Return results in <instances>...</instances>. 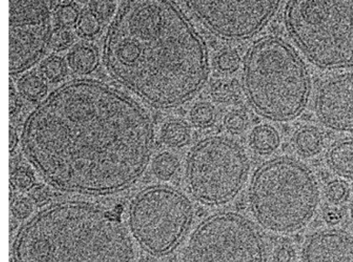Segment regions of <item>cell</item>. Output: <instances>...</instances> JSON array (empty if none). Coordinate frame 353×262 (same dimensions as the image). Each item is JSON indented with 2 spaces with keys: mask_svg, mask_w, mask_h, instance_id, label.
<instances>
[{
  "mask_svg": "<svg viewBox=\"0 0 353 262\" xmlns=\"http://www.w3.org/2000/svg\"><path fill=\"white\" fill-rule=\"evenodd\" d=\"M103 60L114 80L162 109L188 102L208 75L205 46L172 0H125L108 27Z\"/></svg>",
  "mask_w": 353,
  "mask_h": 262,
  "instance_id": "2",
  "label": "cell"
},
{
  "mask_svg": "<svg viewBox=\"0 0 353 262\" xmlns=\"http://www.w3.org/2000/svg\"><path fill=\"white\" fill-rule=\"evenodd\" d=\"M248 171V157L241 145L232 138L213 136L201 140L190 152L185 181L196 200L221 206L239 195Z\"/></svg>",
  "mask_w": 353,
  "mask_h": 262,
  "instance_id": "7",
  "label": "cell"
},
{
  "mask_svg": "<svg viewBox=\"0 0 353 262\" xmlns=\"http://www.w3.org/2000/svg\"><path fill=\"white\" fill-rule=\"evenodd\" d=\"M210 94L217 102H234L240 97V85L233 79H221L212 85Z\"/></svg>",
  "mask_w": 353,
  "mask_h": 262,
  "instance_id": "21",
  "label": "cell"
},
{
  "mask_svg": "<svg viewBox=\"0 0 353 262\" xmlns=\"http://www.w3.org/2000/svg\"><path fill=\"white\" fill-rule=\"evenodd\" d=\"M280 143L279 133L272 126L268 124L256 126L250 133L251 149L261 155H268L274 153Z\"/></svg>",
  "mask_w": 353,
  "mask_h": 262,
  "instance_id": "17",
  "label": "cell"
},
{
  "mask_svg": "<svg viewBox=\"0 0 353 262\" xmlns=\"http://www.w3.org/2000/svg\"><path fill=\"white\" fill-rule=\"evenodd\" d=\"M325 220L330 224H336L341 221V212L336 210H330L325 213Z\"/></svg>",
  "mask_w": 353,
  "mask_h": 262,
  "instance_id": "34",
  "label": "cell"
},
{
  "mask_svg": "<svg viewBox=\"0 0 353 262\" xmlns=\"http://www.w3.org/2000/svg\"><path fill=\"white\" fill-rule=\"evenodd\" d=\"M243 87L248 102L263 118L285 122L300 116L309 102L307 66L292 47L276 37L264 38L248 53Z\"/></svg>",
  "mask_w": 353,
  "mask_h": 262,
  "instance_id": "4",
  "label": "cell"
},
{
  "mask_svg": "<svg viewBox=\"0 0 353 262\" xmlns=\"http://www.w3.org/2000/svg\"><path fill=\"white\" fill-rule=\"evenodd\" d=\"M17 89L24 99L30 102H37L46 96L49 86L48 82L40 73L30 72L19 80Z\"/></svg>",
  "mask_w": 353,
  "mask_h": 262,
  "instance_id": "18",
  "label": "cell"
},
{
  "mask_svg": "<svg viewBox=\"0 0 353 262\" xmlns=\"http://www.w3.org/2000/svg\"><path fill=\"white\" fill-rule=\"evenodd\" d=\"M22 146L55 189L101 196L124 191L143 175L154 127L144 107L125 93L78 79L59 87L32 111Z\"/></svg>",
  "mask_w": 353,
  "mask_h": 262,
  "instance_id": "1",
  "label": "cell"
},
{
  "mask_svg": "<svg viewBox=\"0 0 353 262\" xmlns=\"http://www.w3.org/2000/svg\"><path fill=\"white\" fill-rule=\"evenodd\" d=\"M325 193H327V197L330 203L341 204L348 197V186L342 180L331 181L327 185Z\"/></svg>",
  "mask_w": 353,
  "mask_h": 262,
  "instance_id": "31",
  "label": "cell"
},
{
  "mask_svg": "<svg viewBox=\"0 0 353 262\" xmlns=\"http://www.w3.org/2000/svg\"><path fill=\"white\" fill-rule=\"evenodd\" d=\"M160 136L163 144L176 149L188 143L191 138V129L184 120H171L162 126Z\"/></svg>",
  "mask_w": 353,
  "mask_h": 262,
  "instance_id": "19",
  "label": "cell"
},
{
  "mask_svg": "<svg viewBox=\"0 0 353 262\" xmlns=\"http://www.w3.org/2000/svg\"><path fill=\"white\" fill-rule=\"evenodd\" d=\"M285 22L299 49L318 68L353 67V0H289Z\"/></svg>",
  "mask_w": 353,
  "mask_h": 262,
  "instance_id": "6",
  "label": "cell"
},
{
  "mask_svg": "<svg viewBox=\"0 0 353 262\" xmlns=\"http://www.w3.org/2000/svg\"><path fill=\"white\" fill-rule=\"evenodd\" d=\"M73 1H76V2L80 3H85L88 1H91V0H73Z\"/></svg>",
  "mask_w": 353,
  "mask_h": 262,
  "instance_id": "37",
  "label": "cell"
},
{
  "mask_svg": "<svg viewBox=\"0 0 353 262\" xmlns=\"http://www.w3.org/2000/svg\"><path fill=\"white\" fill-rule=\"evenodd\" d=\"M294 251L289 246H282L278 248L275 253V262H293Z\"/></svg>",
  "mask_w": 353,
  "mask_h": 262,
  "instance_id": "33",
  "label": "cell"
},
{
  "mask_svg": "<svg viewBox=\"0 0 353 262\" xmlns=\"http://www.w3.org/2000/svg\"><path fill=\"white\" fill-rule=\"evenodd\" d=\"M90 9L104 23L114 18L117 5L112 0H91Z\"/></svg>",
  "mask_w": 353,
  "mask_h": 262,
  "instance_id": "27",
  "label": "cell"
},
{
  "mask_svg": "<svg viewBox=\"0 0 353 262\" xmlns=\"http://www.w3.org/2000/svg\"><path fill=\"white\" fill-rule=\"evenodd\" d=\"M217 69L223 73L232 74L239 69L241 58L239 53L233 50L223 52L216 60Z\"/></svg>",
  "mask_w": 353,
  "mask_h": 262,
  "instance_id": "28",
  "label": "cell"
},
{
  "mask_svg": "<svg viewBox=\"0 0 353 262\" xmlns=\"http://www.w3.org/2000/svg\"><path fill=\"white\" fill-rule=\"evenodd\" d=\"M293 144L295 150L301 155L304 157L315 156L322 149L323 133L315 127H301L294 133Z\"/></svg>",
  "mask_w": 353,
  "mask_h": 262,
  "instance_id": "16",
  "label": "cell"
},
{
  "mask_svg": "<svg viewBox=\"0 0 353 262\" xmlns=\"http://www.w3.org/2000/svg\"><path fill=\"white\" fill-rule=\"evenodd\" d=\"M325 161L339 177L353 180V138L339 140L331 144Z\"/></svg>",
  "mask_w": 353,
  "mask_h": 262,
  "instance_id": "14",
  "label": "cell"
},
{
  "mask_svg": "<svg viewBox=\"0 0 353 262\" xmlns=\"http://www.w3.org/2000/svg\"><path fill=\"white\" fill-rule=\"evenodd\" d=\"M32 211V204L27 198H19L12 201L11 212L17 219H25L29 217Z\"/></svg>",
  "mask_w": 353,
  "mask_h": 262,
  "instance_id": "32",
  "label": "cell"
},
{
  "mask_svg": "<svg viewBox=\"0 0 353 262\" xmlns=\"http://www.w3.org/2000/svg\"><path fill=\"white\" fill-rule=\"evenodd\" d=\"M194 216L191 201L174 188L148 187L129 207L132 237L149 254L161 256L175 250L186 236Z\"/></svg>",
  "mask_w": 353,
  "mask_h": 262,
  "instance_id": "8",
  "label": "cell"
},
{
  "mask_svg": "<svg viewBox=\"0 0 353 262\" xmlns=\"http://www.w3.org/2000/svg\"><path fill=\"white\" fill-rule=\"evenodd\" d=\"M315 111L320 122L336 132H353V73L325 78L319 85Z\"/></svg>",
  "mask_w": 353,
  "mask_h": 262,
  "instance_id": "12",
  "label": "cell"
},
{
  "mask_svg": "<svg viewBox=\"0 0 353 262\" xmlns=\"http://www.w3.org/2000/svg\"><path fill=\"white\" fill-rule=\"evenodd\" d=\"M16 262H135L130 234L101 208L65 201L46 208L19 231Z\"/></svg>",
  "mask_w": 353,
  "mask_h": 262,
  "instance_id": "3",
  "label": "cell"
},
{
  "mask_svg": "<svg viewBox=\"0 0 353 262\" xmlns=\"http://www.w3.org/2000/svg\"><path fill=\"white\" fill-rule=\"evenodd\" d=\"M40 74L47 82L57 83L65 79L68 72L65 60L59 56H50L43 60L40 65Z\"/></svg>",
  "mask_w": 353,
  "mask_h": 262,
  "instance_id": "20",
  "label": "cell"
},
{
  "mask_svg": "<svg viewBox=\"0 0 353 262\" xmlns=\"http://www.w3.org/2000/svg\"><path fill=\"white\" fill-rule=\"evenodd\" d=\"M249 201L265 230L288 234L301 230L316 212L320 189L313 172L293 158L269 161L251 180Z\"/></svg>",
  "mask_w": 353,
  "mask_h": 262,
  "instance_id": "5",
  "label": "cell"
},
{
  "mask_svg": "<svg viewBox=\"0 0 353 262\" xmlns=\"http://www.w3.org/2000/svg\"><path fill=\"white\" fill-rule=\"evenodd\" d=\"M66 62L72 72L79 76H86L97 69L99 54L90 43H79L74 45L68 53Z\"/></svg>",
  "mask_w": 353,
  "mask_h": 262,
  "instance_id": "15",
  "label": "cell"
},
{
  "mask_svg": "<svg viewBox=\"0 0 353 262\" xmlns=\"http://www.w3.org/2000/svg\"><path fill=\"white\" fill-rule=\"evenodd\" d=\"M34 183H35V178L32 173L25 168H18L11 174L10 184L15 190H29L34 186Z\"/></svg>",
  "mask_w": 353,
  "mask_h": 262,
  "instance_id": "29",
  "label": "cell"
},
{
  "mask_svg": "<svg viewBox=\"0 0 353 262\" xmlns=\"http://www.w3.org/2000/svg\"><path fill=\"white\" fill-rule=\"evenodd\" d=\"M60 0H10V73L32 68L50 48L52 15Z\"/></svg>",
  "mask_w": 353,
  "mask_h": 262,
  "instance_id": "10",
  "label": "cell"
},
{
  "mask_svg": "<svg viewBox=\"0 0 353 262\" xmlns=\"http://www.w3.org/2000/svg\"><path fill=\"white\" fill-rule=\"evenodd\" d=\"M303 262H353V234L339 228L316 232L305 240Z\"/></svg>",
  "mask_w": 353,
  "mask_h": 262,
  "instance_id": "13",
  "label": "cell"
},
{
  "mask_svg": "<svg viewBox=\"0 0 353 262\" xmlns=\"http://www.w3.org/2000/svg\"><path fill=\"white\" fill-rule=\"evenodd\" d=\"M112 1H115V0H112Z\"/></svg>",
  "mask_w": 353,
  "mask_h": 262,
  "instance_id": "39",
  "label": "cell"
},
{
  "mask_svg": "<svg viewBox=\"0 0 353 262\" xmlns=\"http://www.w3.org/2000/svg\"><path fill=\"white\" fill-rule=\"evenodd\" d=\"M351 217H352V220L353 221V199H352V206H351Z\"/></svg>",
  "mask_w": 353,
  "mask_h": 262,
  "instance_id": "38",
  "label": "cell"
},
{
  "mask_svg": "<svg viewBox=\"0 0 353 262\" xmlns=\"http://www.w3.org/2000/svg\"><path fill=\"white\" fill-rule=\"evenodd\" d=\"M192 14L213 34L243 40L261 31L281 0H184Z\"/></svg>",
  "mask_w": 353,
  "mask_h": 262,
  "instance_id": "11",
  "label": "cell"
},
{
  "mask_svg": "<svg viewBox=\"0 0 353 262\" xmlns=\"http://www.w3.org/2000/svg\"><path fill=\"white\" fill-rule=\"evenodd\" d=\"M248 116L240 111H234L227 114L223 120L225 129L230 133L239 134L247 129Z\"/></svg>",
  "mask_w": 353,
  "mask_h": 262,
  "instance_id": "30",
  "label": "cell"
},
{
  "mask_svg": "<svg viewBox=\"0 0 353 262\" xmlns=\"http://www.w3.org/2000/svg\"><path fill=\"white\" fill-rule=\"evenodd\" d=\"M103 23L88 9L81 12L79 21L76 25L78 35L86 39L98 36L103 30Z\"/></svg>",
  "mask_w": 353,
  "mask_h": 262,
  "instance_id": "23",
  "label": "cell"
},
{
  "mask_svg": "<svg viewBox=\"0 0 353 262\" xmlns=\"http://www.w3.org/2000/svg\"><path fill=\"white\" fill-rule=\"evenodd\" d=\"M74 39H76V36L71 29L57 26L52 30L50 48L55 52H63L72 47Z\"/></svg>",
  "mask_w": 353,
  "mask_h": 262,
  "instance_id": "26",
  "label": "cell"
},
{
  "mask_svg": "<svg viewBox=\"0 0 353 262\" xmlns=\"http://www.w3.org/2000/svg\"><path fill=\"white\" fill-rule=\"evenodd\" d=\"M80 12L76 6L71 3H60L53 12V17L57 26L65 28L76 27L80 17Z\"/></svg>",
  "mask_w": 353,
  "mask_h": 262,
  "instance_id": "24",
  "label": "cell"
},
{
  "mask_svg": "<svg viewBox=\"0 0 353 262\" xmlns=\"http://www.w3.org/2000/svg\"><path fill=\"white\" fill-rule=\"evenodd\" d=\"M179 161L174 154L164 152L159 154L152 162L154 176L161 180H168L178 171Z\"/></svg>",
  "mask_w": 353,
  "mask_h": 262,
  "instance_id": "22",
  "label": "cell"
},
{
  "mask_svg": "<svg viewBox=\"0 0 353 262\" xmlns=\"http://www.w3.org/2000/svg\"><path fill=\"white\" fill-rule=\"evenodd\" d=\"M192 123L201 129L212 125L216 118L214 107L207 102L196 104L190 112Z\"/></svg>",
  "mask_w": 353,
  "mask_h": 262,
  "instance_id": "25",
  "label": "cell"
},
{
  "mask_svg": "<svg viewBox=\"0 0 353 262\" xmlns=\"http://www.w3.org/2000/svg\"><path fill=\"white\" fill-rule=\"evenodd\" d=\"M17 145V134L14 130L10 129V149L12 153L15 150Z\"/></svg>",
  "mask_w": 353,
  "mask_h": 262,
  "instance_id": "36",
  "label": "cell"
},
{
  "mask_svg": "<svg viewBox=\"0 0 353 262\" xmlns=\"http://www.w3.org/2000/svg\"><path fill=\"white\" fill-rule=\"evenodd\" d=\"M10 110L11 114L14 113L17 107H18L17 97L16 91L13 89V87L11 86L10 89Z\"/></svg>",
  "mask_w": 353,
  "mask_h": 262,
  "instance_id": "35",
  "label": "cell"
},
{
  "mask_svg": "<svg viewBox=\"0 0 353 262\" xmlns=\"http://www.w3.org/2000/svg\"><path fill=\"white\" fill-rule=\"evenodd\" d=\"M267 251L256 226L243 215L216 213L196 228L184 262H266Z\"/></svg>",
  "mask_w": 353,
  "mask_h": 262,
  "instance_id": "9",
  "label": "cell"
}]
</instances>
